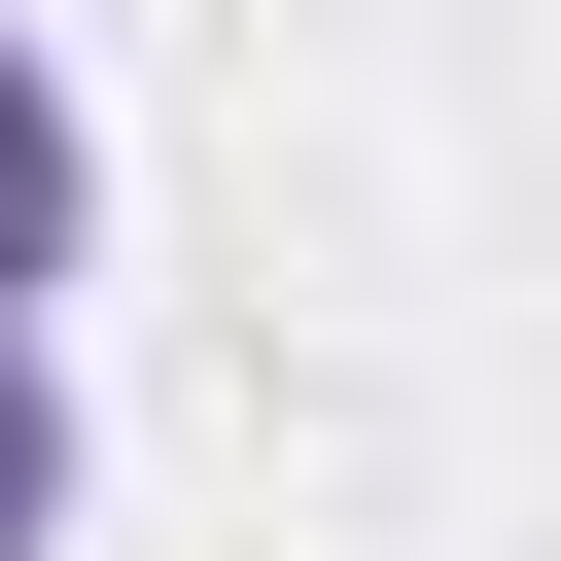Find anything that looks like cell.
I'll return each mask as SVG.
<instances>
[{
	"instance_id": "6da1fadb",
	"label": "cell",
	"mask_w": 561,
	"mask_h": 561,
	"mask_svg": "<svg viewBox=\"0 0 561 561\" xmlns=\"http://www.w3.org/2000/svg\"><path fill=\"white\" fill-rule=\"evenodd\" d=\"M70 245H105V105L70 35H0V316H70Z\"/></svg>"
},
{
	"instance_id": "7a4b0ae2",
	"label": "cell",
	"mask_w": 561,
	"mask_h": 561,
	"mask_svg": "<svg viewBox=\"0 0 561 561\" xmlns=\"http://www.w3.org/2000/svg\"><path fill=\"white\" fill-rule=\"evenodd\" d=\"M0 561H70V316H0Z\"/></svg>"
}]
</instances>
